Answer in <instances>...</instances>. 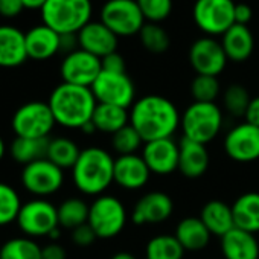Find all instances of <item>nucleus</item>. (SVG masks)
<instances>
[{"mask_svg": "<svg viewBox=\"0 0 259 259\" xmlns=\"http://www.w3.org/2000/svg\"><path fill=\"white\" fill-rule=\"evenodd\" d=\"M221 87L218 76L197 75L191 82V95L195 102H215Z\"/></svg>", "mask_w": 259, "mask_h": 259, "instance_id": "nucleus-38", "label": "nucleus"}, {"mask_svg": "<svg viewBox=\"0 0 259 259\" xmlns=\"http://www.w3.org/2000/svg\"><path fill=\"white\" fill-rule=\"evenodd\" d=\"M144 145H145L144 139L135 130V126H132L130 123L120 128L114 135H111V148L119 156L138 154V151L142 150Z\"/></svg>", "mask_w": 259, "mask_h": 259, "instance_id": "nucleus-36", "label": "nucleus"}, {"mask_svg": "<svg viewBox=\"0 0 259 259\" xmlns=\"http://www.w3.org/2000/svg\"><path fill=\"white\" fill-rule=\"evenodd\" d=\"M101 72H102L101 58L79 48L67 54L60 67L63 82L81 85V87H92Z\"/></svg>", "mask_w": 259, "mask_h": 259, "instance_id": "nucleus-14", "label": "nucleus"}, {"mask_svg": "<svg viewBox=\"0 0 259 259\" xmlns=\"http://www.w3.org/2000/svg\"><path fill=\"white\" fill-rule=\"evenodd\" d=\"M76 38L79 49L98 58H104L117 51V37L101 20L87 23L76 34Z\"/></svg>", "mask_w": 259, "mask_h": 259, "instance_id": "nucleus-19", "label": "nucleus"}, {"mask_svg": "<svg viewBox=\"0 0 259 259\" xmlns=\"http://www.w3.org/2000/svg\"><path fill=\"white\" fill-rule=\"evenodd\" d=\"M41 259H67L66 248L57 241H51L41 247Z\"/></svg>", "mask_w": 259, "mask_h": 259, "instance_id": "nucleus-43", "label": "nucleus"}, {"mask_svg": "<svg viewBox=\"0 0 259 259\" xmlns=\"http://www.w3.org/2000/svg\"><path fill=\"white\" fill-rule=\"evenodd\" d=\"M102 70L105 72H114V73H126L125 70V60L123 57L116 51L113 54H108L107 57L101 58Z\"/></svg>", "mask_w": 259, "mask_h": 259, "instance_id": "nucleus-41", "label": "nucleus"}, {"mask_svg": "<svg viewBox=\"0 0 259 259\" xmlns=\"http://www.w3.org/2000/svg\"><path fill=\"white\" fill-rule=\"evenodd\" d=\"M28 60L25 34L16 26H0V67L11 69Z\"/></svg>", "mask_w": 259, "mask_h": 259, "instance_id": "nucleus-22", "label": "nucleus"}, {"mask_svg": "<svg viewBox=\"0 0 259 259\" xmlns=\"http://www.w3.org/2000/svg\"><path fill=\"white\" fill-rule=\"evenodd\" d=\"M0 259H41V245L29 236H16L0 247Z\"/></svg>", "mask_w": 259, "mask_h": 259, "instance_id": "nucleus-33", "label": "nucleus"}, {"mask_svg": "<svg viewBox=\"0 0 259 259\" xmlns=\"http://www.w3.org/2000/svg\"><path fill=\"white\" fill-rule=\"evenodd\" d=\"M57 125L69 130H81L92 120L98 101L90 87L58 84L48 101Z\"/></svg>", "mask_w": 259, "mask_h": 259, "instance_id": "nucleus-2", "label": "nucleus"}, {"mask_svg": "<svg viewBox=\"0 0 259 259\" xmlns=\"http://www.w3.org/2000/svg\"><path fill=\"white\" fill-rule=\"evenodd\" d=\"M58 223L60 227L73 230L89 221V210L90 204H87L82 198L70 197L66 198L58 207Z\"/></svg>", "mask_w": 259, "mask_h": 259, "instance_id": "nucleus-31", "label": "nucleus"}, {"mask_svg": "<svg viewBox=\"0 0 259 259\" xmlns=\"http://www.w3.org/2000/svg\"><path fill=\"white\" fill-rule=\"evenodd\" d=\"M221 46L229 61L242 63L250 58L254 48V38L248 26L235 23L221 35Z\"/></svg>", "mask_w": 259, "mask_h": 259, "instance_id": "nucleus-24", "label": "nucleus"}, {"mask_svg": "<svg viewBox=\"0 0 259 259\" xmlns=\"http://www.w3.org/2000/svg\"><path fill=\"white\" fill-rule=\"evenodd\" d=\"M28 58L35 61H45L61 52V35L48 25H38L31 28L25 34Z\"/></svg>", "mask_w": 259, "mask_h": 259, "instance_id": "nucleus-20", "label": "nucleus"}, {"mask_svg": "<svg viewBox=\"0 0 259 259\" xmlns=\"http://www.w3.org/2000/svg\"><path fill=\"white\" fill-rule=\"evenodd\" d=\"M233 0H195L192 19L207 37H221L235 25Z\"/></svg>", "mask_w": 259, "mask_h": 259, "instance_id": "nucleus-9", "label": "nucleus"}, {"mask_svg": "<svg viewBox=\"0 0 259 259\" xmlns=\"http://www.w3.org/2000/svg\"><path fill=\"white\" fill-rule=\"evenodd\" d=\"M151 171L142 154L117 156L114 159V185L125 191H138L148 185Z\"/></svg>", "mask_w": 259, "mask_h": 259, "instance_id": "nucleus-18", "label": "nucleus"}, {"mask_svg": "<svg viewBox=\"0 0 259 259\" xmlns=\"http://www.w3.org/2000/svg\"><path fill=\"white\" fill-rule=\"evenodd\" d=\"M182 116L172 101L160 95H147L130 108V125L135 126L144 142L172 138Z\"/></svg>", "mask_w": 259, "mask_h": 259, "instance_id": "nucleus-1", "label": "nucleus"}, {"mask_svg": "<svg viewBox=\"0 0 259 259\" xmlns=\"http://www.w3.org/2000/svg\"><path fill=\"white\" fill-rule=\"evenodd\" d=\"M11 125L16 138L49 139L57 122L48 102L31 101L16 110Z\"/></svg>", "mask_w": 259, "mask_h": 259, "instance_id": "nucleus-7", "label": "nucleus"}, {"mask_svg": "<svg viewBox=\"0 0 259 259\" xmlns=\"http://www.w3.org/2000/svg\"><path fill=\"white\" fill-rule=\"evenodd\" d=\"M180 126L183 138L207 145L223 128V111L215 102H192L183 113Z\"/></svg>", "mask_w": 259, "mask_h": 259, "instance_id": "nucleus-5", "label": "nucleus"}, {"mask_svg": "<svg viewBox=\"0 0 259 259\" xmlns=\"http://www.w3.org/2000/svg\"><path fill=\"white\" fill-rule=\"evenodd\" d=\"M72 180L81 194L99 197L114 183V159L101 147H87L72 168Z\"/></svg>", "mask_w": 259, "mask_h": 259, "instance_id": "nucleus-3", "label": "nucleus"}, {"mask_svg": "<svg viewBox=\"0 0 259 259\" xmlns=\"http://www.w3.org/2000/svg\"><path fill=\"white\" fill-rule=\"evenodd\" d=\"M144 17L150 23H162L172 13V0H136Z\"/></svg>", "mask_w": 259, "mask_h": 259, "instance_id": "nucleus-39", "label": "nucleus"}, {"mask_svg": "<svg viewBox=\"0 0 259 259\" xmlns=\"http://www.w3.org/2000/svg\"><path fill=\"white\" fill-rule=\"evenodd\" d=\"M16 223L25 236L34 239L49 236L60 227L57 206L46 198H34L23 203Z\"/></svg>", "mask_w": 259, "mask_h": 259, "instance_id": "nucleus-10", "label": "nucleus"}, {"mask_svg": "<svg viewBox=\"0 0 259 259\" xmlns=\"http://www.w3.org/2000/svg\"><path fill=\"white\" fill-rule=\"evenodd\" d=\"M179 144L172 138L147 142L142 148V157L151 174L169 176L179 169Z\"/></svg>", "mask_w": 259, "mask_h": 259, "instance_id": "nucleus-17", "label": "nucleus"}, {"mask_svg": "<svg viewBox=\"0 0 259 259\" xmlns=\"http://www.w3.org/2000/svg\"><path fill=\"white\" fill-rule=\"evenodd\" d=\"M26 10L22 0H0V16L5 19H13Z\"/></svg>", "mask_w": 259, "mask_h": 259, "instance_id": "nucleus-42", "label": "nucleus"}, {"mask_svg": "<svg viewBox=\"0 0 259 259\" xmlns=\"http://www.w3.org/2000/svg\"><path fill=\"white\" fill-rule=\"evenodd\" d=\"M70 238H72V242H73L75 245L82 247V248H84V247H90V245L98 239L95 230L90 227L89 223H85V224H82V226H79V227L70 230Z\"/></svg>", "mask_w": 259, "mask_h": 259, "instance_id": "nucleus-40", "label": "nucleus"}, {"mask_svg": "<svg viewBox=\"0 0 259 259\" xmlns=\"http://www.w3.org/2000/svg\"><path fill=\"white\" fill-rule=\"evenodd\" d=\"M43 23L60 35H76L92 22L90 0H48L40 10Z\"/></svg>", "mask_w": 259, "mask_h": 259, "instance_id": "nucleus-4", "label": "nucleus"}, {"mask_svg": "<svg viewBox=\"0 0 259 259\" xmlns=\"http://www.w3.org/2000/svg\"><path fill=\"white\" fill-rule=\"evenodd\" d=\"M81 151L82 150L78 147L75 141L69 138H54V139H49L46 159L51 160L58 168H61L63 171L72 169L75 163L78 162Z\"/></svg>", "mask_w": 259, "mask_h": 259, "instance_id": "nucleus-30", "label": "nucleus"}, {"mask_svg": "<svg viewBox=\"0 0 259 259\" xmlns=\"http://www.w3.org/2000/svg\"><path fill=\"white\" fill-rule=\"evenodd\" d=\"M251 17H253V11H251L250 5H247V4H236L235 5V23L236 25L248 26Z\"/></svg>", "mask_w": 259, "mask_h": 259, "instance_id": "nucleus-44", "label": "nucleus"}, {"mask_svg": "<svg viewBox=\"0 0 259 259\" xmlns=\"http://www.w3.org/2000/svg\"><path fill=\"white\" fill-rule=\"evenodd\" d=\"M49 139H29V138H16L11 142L10 154L13 160L19 165H29L35 160L46 159Z\"/></svg>", "mask_w": 259, "mask_h": 259, "instance_id": "nucleus-29", "label": "nucleus"}, {"mask_svg": "<svg viewBox=\"0 0 259 259\" xmlns=\"http://www.w3.org/2000/svg\"><path fill=\"white\" fill-rule=\"evenodd\" d=\"M5 154H7V145H5V141L2 139V136H0V162H2Z\"/></svg>", "mask_w": 259, "mask_h": 259, "instance_id": "nucleus-49", "label": "nucleus"}, {"mask_svg": "<svg viewBox=\"0 0 259 259\" xmlns=\"http://www.w3.org/2000/svg\"><path fill=\"white\" fill-rule=\"evenodd\" d=\"M174 212L172 198L162 191H151L141 197L132 210V221L136 226L162 224Z\"/></svg>", "mask_w": 259, "mask_h": 259, "instance_id": "nucleus-16", "label": "nucleus"}, {"mask_svg": "<svg viewBox=\"0 0 259 259\" xmlns=\"http://www.w3.org/2000/svg\"><path fill=\"white\" fill-rule=\"evenodd\" d=\"M176 238L188 251H200L210 242V232L200 217H186L176 227Z\"/></svg>", "mask_w": 259, "mask_h": 259, "instance_id": "nucleus-25", "label": "nucleus"}, {"mask_svg": "<svg viewBox=\"0 0 259 259\" xmlns=\"http://www.w3.org/2000/svg\"><path fill=\"white\" fill-rule=\"evenodd\" d=\"M23 188L35 195L37 198H45L57 194L64 185V171L54 165L48 159L35 160L26 166L20 174Z\"/></svg>", "mask_w": 259, "mask_h": 259, "instance_id": "nucleus-11", "label": "nucleus"}, {"mask_svg": "<svg viewBox=\"0 0 259 259\" xmlns=\"http://www.w3.org/2000/svg\"><path fill=\"white\" fill-rule=\"evenodd\" d=\"M81 132H82L84 135H93V133H98L92 120H90L89 123H85V125H84V126L81 128Z\"/></svg>", "mask_w": 259, "mask_h": 259, "instance_id": "nucleus-48", "label": "nucleus"}, {"mask_svg": "<svg viewBox=\"0 0 259 259\" xmlns=\"http://www.w3.org/2000/svg\"><path fill=\"white\" fill-rule=\"evenodd\" d=\"M26 10H41L48 0H22Z\"/></svg>", "mask_w": 259, "mask_h": 259, "instance_id": "nucleus-46", "label": "nucleus"}, {"mask_svg": "<svg viewBox=\"0 0 259 259\" xmlns=\"http://www.w3.org/2000/svg\"><path fill=\"white\" fill-rule=\"evenodd\" d=\"M22 206L19 192L11 185L0 182V227L17 221Z\"/></svg>", "mask_w": 259, "mask_h": 259, "instance_id": "nucleus-35", "label": "nucleus"}, {"mask_svg": "<svg viewBox=\"0 0 259 259\" xmlns=\"http://www.w3.org/2000/svg\"><path fill=\"white\" fill-rule=\"evenodd\" d=\"M110 259H138V257L130 251H117Z\"/></svg>", "mask_w": 259, "mask_h": 259, "instance_id": "nucleus-47", "label": "nucleus"}, {"mask_svg": "<svg viewBox=\"0 0 259 259\" xmlns=\"http://www.w3.org/2000/svg\"><path fill=\"white\" fill-rule=\"evenodd\" d=\"M226 52L215 37L197 38L189 48V63L197 75L218 76L227 64Z\"/></svg>", "mask_w": 259, "mask_h": 259, "instance_id": "nucleus-13", "label": "nucleus"}, {"mask_svg": "<svg viewBox=\"0 0 259 259\" xmlns=\"http://www.w3.org/2000/svg\"><path fill=\"white\" fill-rule=\"evenodd\" d=\"M179 171L186 179H200L204 176L210 163V156L206 145L183 138L179 142Z\"/></svg>", "mask_w": 259, "mask_h": 259, "instance_id": "nucleus-21", "label": "nucleus"}, {"mask_svg": "<svg viewBox=\"0 0 259 259\" xmlns=\"http://www.w3.org/2000/svg\"><path fill=\"white\" fill-rule=\"evenodd\" d=\"M185 251L176 235L168 233L151 238L145 248L147 259H183Z\"/></svg>", "mask_w": 259, "mask_h": 259, "instance_id": "nucleus-32", "label": "nucleus"}, {"mask_svg": "<svg viewBox=\"0 0 259 259\" xmlns=\"http://www.w3.org/2000/svg\"><path fill=\"white\" fill-rule=\"evenodd\" d=\"M220 239L224 259H259V241L254 233L233 227Z\"/></svg>", "mask_w": 259, "mask_h": 259, "instance_id": "nucleus-23", "label": "nucleus"}, {"mask_svg": "<svg viewBox=\"0 0 259 259\" xmlns=\"http://www.w3.org/2000/svg\"><path fill=\"white\" fill-rule=\"evenodd\" d=\"M251 98L248 90L241 84H230L223 93V104L226 111L235 117H244Z\"/></svg>", "mask_w": 259, "mask_h": 259, "instance_id": "nucleus-37", "label": "nucleus"}, {"mask_svg": "<svg viewBox=\"0 0 259 259\" xmlns=\"http://www.w3.org/2000/svg\"><path fill=\"white\" fill-rule=\"evenodd\" d=\"M244 117H245V122H248L254 126H259V96L251 98Z\"/></svg>", "mask_w": 259, "mask_h": 259, "instance_id": "nucleus-45", "label": "nucleus"}, {"mask_svg": "<svg viewBox=\"0 0 259 259\" xmlns=\"http://www.w3.org/2000/svg\"><path fill=\"white\" fill-rule=\"evenodd\" d=\"M101 22L117 38L139 35L147 23L136 0H107L101 8Z\"/></svg>", "mask_w": 259, "mask_h": 259, "instance_id": "nucleus-8", "label": "nucleus"}, {"mask_svg": "<svg viewBox=\"0 0 259 259\" xmlns=\"http://www.w3.org/2000/svg\"><path fill=\"white\" fill-rule=\"evenodd\" d=\"M235 227L257 233L259 232V192H245L232 204Z\"/></svg>", "mask_w": 259, "mask_h": 259, "instance_id": "nucleus-27", "label": "nucleus"}, {"mask_svg": "<svg viewBox=\"0 0 259 259\" xmlns=\"http://www.w3.org/2000/svg\"><path fill=\"white\" fill-rule=\"evenodd\" d=\"M128 213L123 203L108 194H102L93 200L89 210V224L99 239L117 236L126 226Z\"/></svg>", "mask_w": 259, "mask_h": 259, "instance_id": "nucleus-6", "label": "nucleus"}, {"mask_svg": "<svg viewBox=\"0 0 259 259\" xmlns=\"http://www.w3.org/2000/svg\"><path fill=\"white\" fill-rule=\"evenodd\" d=\"M139 40L144 49L151 54H165L171 45L169 35L160 23L147 22L139 32Z\"/></svg>", "mask_w": 259, "mask_h": 259, "instance_id": "nucleus-34", "label": "nucleus"}, {"mask_svg": "<svg viewBox=\"0 0 259 259\" xmlns=\"http://www.w3.org/2000/svg\"><path fill=\"white\" fill-rule=\"evenodd\" d=\"M90 89L99 104L132 108V105L136 102V87L126 73L102 70Z\"/></svg>", "mask_w": 259, "mask_h": 259, "instance_id": "nucleus-12", "label": "nucleus"}, {"mask_svg": "<svg viewBox=\"0 0 259 259\" xmlns=\"http://www.w3.org/2000/svg\"><path fill=\"white\" fill-rule=\"evenodd\" d=\"M224 151L238 163L259 160V126L248 122L235 125L224 138Z\"/></svg>", "mask_w": 259, "mask_h": 259, "instance_id": "nucleus-15", "label": "nucleus"}, {"mask_svg": "<svg viewBox=\"0 0 259 259\" xmlns=\"http://www.w3.org/2000/svg\"><path fill=\"white\" fill-rule=\"evenodd\" d=\"M92 122L96 132L111 136L130 123V110L117 105L98 102L92 116Z\"/></svg>", "mask_w": 259, "mask_h": 259, "instance_id": "nucleus-28", "label": "nucleus"}, {"mask_svg": "<svg viewBox=\"0 0 259 259\" xmlns=\"http://www.w3.org/2000/svg\"><path fill=\"white\" fill-rule=\"evenodd\" d=\"M200 218L210 232V235L218 238H223L227 232H230L235 227L232 206L221 200L207 201L200 212Z\"/></svg>", "mask_w": 259, "mask_h": 259, "instance_id": "nucleus-26", "label": "nucleus"}]
</instances>
